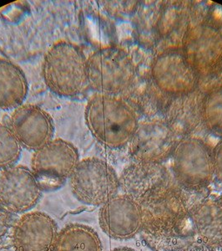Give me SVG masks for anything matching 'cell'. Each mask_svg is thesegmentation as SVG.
Masks as SVG:
<instances>
[{
	"label": "cell",
	"mask_w": 222,
	"mask_h": 251,
	"mask_svg": "<svg viewBox=\"0 0 222 251\" xmlns=\"http://www.w3.org/2000/svg\"><path fill=\"white\" fill-rule=\"evenodd\" d=\"M86 125L100 144L122 149L131 143L140 123L139 115L122 97L96 94L85 112Z\"/></svg>",
	"instance_id": "1"
},
{
	"label": "cell",
	"mask_w": 222,
	"mask_h": 251,
	"mask_svg": "<svg viewBox=\"0 0 222 251\" xmlns=\"http://www.w3.org/2000/svg\"><path fill=\"white\" fill-rule=\"evenodd\" d=\"M42 73L46 86L59 97H78L89 86L87 58L79 46L67 41L47 52Z\"/></svg>",
	"instance_id": "2"
},
{
	"label": "cell",
	"mask_w": 222,
	"mask_h": 251,
	"mask_svg": "<svg viewBox=\"0 0 222 251\" xmlns=\"http://www.w3.org/2000/svg\"><path fill=\"white\" fill-rule=\"evenodd\" d=\"M136 66L128 52L118 46H106L87 58L89 86L97 94L124 97L137 80Z\"/></svg>",
	"instance_id": "3"
},
{
	"label": "cell",
	"mask_w": 222,
	"mask_h": 251,
	"mask_svg": "<svg viewBox=\"0 0 222 251\" xmlns=\"http://www.w3.org/2000/svg\"><path fill=\"white\" fill-rule=\"evenodd\" d=\"M181 48L200 79L222 73V27L218 20L205 17L192 23Z\"/></svg>",
	"instance_id": "4"
},
{
	"label": "cell",
	"mask_w": 222,
	"mask_h": 251,
	"mask_svg": "<svg viewBox=\"0 0 222 251\" xmlns=\"http://www.w3.org/2000/svg\"><path fill=\"white\" fill-rule=\"evenodd\" d=\"M172 157L175 180L184 190L200 191L215 177L213 149L199 137L181 138Z\"/></svg>",
	"instance_id": "5"
},
{
	"label": "cell",
	"mask_w": 222,
	"mask_h": 251,
	"mask_svg": "<svg viewBox=\"0 0 222 251\" xmlns=\"http://www.w3.org/2000/svg\"><path fill=\"white\" fill-rule=\"evenodd\" d=\"M72 194L86 205L101 207L118 194L120 179L107 162L97 157L81 160L69 178Z\"/></svg>",
	"instance_id": "6"
},
{
	"label": "cell",
	"mask_w": 222,
	"mask_h": 251,
	"mask_svg": "<svg viewBox=\"0 0 222 251\" xmlns=\"http://www.w3.org/2000/svg\"><path fill=\"white\" fill-rule=\"evenodd\" d=\"M79 163L80 153L71 143L53 139L34 151L31 171L42 191H57L70 178Z\"/></svg>",
	"instance_id": "7"
},
{
	"label": "cell",
	"mask_w": 222,
	"mask_h": 251,
	"mask_svg": "<svg viewBox=\"0 0 222 251\" xmlns=\"http://www.w3.org/2000/svg\"><path fill=\"white\" fill-rule=\"evenodd\" d=\"M151 81L168 97L197 91L200 77L185 57L181 47L164 49L151 63Z\"/></svg>",
	"instance_id": "8"
},
{
	"label": "cell",
	"mask_w": 222,
	"mask_h": 251,
	"mask_svg": "<svg viewBox=\"0 0 222 251\" xmlns=\"http://www.w3.org/2000/svg\"><path fill=\"white\" fill-rule=\"evenodd\" d=\"M140 203L144 221L142 231L166 230L188 220L191 207L188 196L177 183Z\"/></svg>",
	"instance_id": "9"
},
{
	"label": "cell",
	"mask_w": 222,
	"mask_h": 251,
	"mask_svg": "<svg viewBox=\"0 0 222 251\" xmlns=\"http://www.w3.org/2000/svg\"><path fill=\"white\" fill-rule=\"evenodd\" d=\"M179 143L178 137L160 118L140 122L130 143L134 162L162 163L172 157Z\"/></svg>",
	"instance_id": "10"
},
{
	"label": "cell",
	"mask_w": 222,
	"mask_h": 251,
	"mask_svg": "<svg viewBox=\"0 0 222 251\" xmlns=\"http://www.w3.org/2000/svg\"><path fill=\"white\" fill-rule=\"evenodd\" d=\"M99 224L111 239H133L144 227L141 205L127 194H117L100 207Z\"/></svg>",
	"instance_id": "11"
},
{
	"label": "cell",
	"mask_w": 222,
	"mask_h": 251,
	"mask_svg": "<svg viewBox=\"0 0 222 251\" xmlns=\"http://www.w3.org/2000/svg\"><path fill=\"white\" fill-rule=\"evenodd\" d=\"M120 188L139 203L177 184L171 172L162 163L133 162L120 177Z\"/></svg>",
	"instance_id": "12"
},
{
	"label": "cell",
	"mask_w": 222,
	"mask_h": 251,
	"mask_svg": "<svg viewBox=\"0 0 222 251\" xmlns=\"http://www.w3.org/2000/svg\"><path fill=\"white\" fill-rule=\"evenodd\" d=\"M43 191L31 169L16 165L0 174V203L14 214H25L37 205Z\"/></svg>",
	"instance_id": "13"
},
{
	"label": "cell",
	"mask_w": 222,
	"mask_h": 251,
	"mask_svg": "<svg viewBox=\"0 0 222 251\" xmlns=\"http://www.w3.org/2000/svg\"><path fill=\"white\" fill-rule=\"evenodd\" d=\"M9 127L23 149L35 151L53 140L54 123L51 116L33 104L15 109Z\"/></svg>",
	"instance_id": "14"
},
{
	"label": "cell",
	"mask_w": 222,
	"mask_h": 251,
	"mask_svg": "<svg viewBox=\"0 0 222 251\" xmlns=\"http://www.w3.org/2000/svg\"><path fill=\"white\" fill-rule=\"evenodd\" d=\"M57 224L44 212H28L15 221L11 243L15 251H54Z\"/></svg>",
	"instance_id": "15"
},
{
	"label": "cell",
	"mask_w": 222,
	"mask_h": 251,
	"mask_svg": "<svg viewBox=\"0 0 222 251\" xmlns=\"http://www.w3.org/2000/svg\"><path fill=\"white\" fill-rule=\"evenodd\" d=\"M189 220L197 241L202 246L222 248V200L207 198L191 204Z\"/></svg>",
	"instance_id": "16"
},
{
	"label": "cell",
	"mask_w": 222,
	"mask_h": 251,
	"mask_svg": "<svg viewBox=\"0 0 222 251\" xmlns=\"http://www.w3.org/2000/svg\"><path fill=\"white\" fill-rule=\"evenodd\" d=\"M203 96L197 89L189 94L169 98L161 119L177 137H190L202 124Z\"/></svg>",
	"instance_id": "17"
},
{
	"label": "cell",
	"mask_w": 222,
	"mask_h": 251,
	"mask_svg": "<svg viewBox=\"0 0 222 251\" xmlns=\"http://www.w3.org/2000/svg\"><path fill=\"white\" fill-rule=\"evenodd\" d=\"M193 9L185 1H166L160 3L159 10V46L162 50L181 47L185 34L191 28Z\"/></svg>",
	"instance_id": "18"
},
{
	"label": "cell",
	"mask_w": 222,
	"mask_h": 251,
	"mask_svg": "<svg viewBox=\"0 0 222 251\" xmlns=\"http://www.w3.org/2000/svg\"><path fill=\"white\" fill-rule=\"evenodd\" d=\"M28 92V80L22 69L0 58V110L10 111L22 106Z\"/></svg>",
	"instance_id": "19"
},
{
	"label": "cell",
	"mask_w": 222,
	"mask_h": 251,
	"mask_svg": "<svg viewBox=\"0 0 222 251\" xmlns=\"http://www.w3.org/2000/svg\"><path fill=\"white\" fill-rule=\"evenodd\" d=\"M143 240L154 251H185L198 244L190 220L175 228L157 232H141Z\"/></svg>",
	"instance_id": "20"
},
{
	"label": "cell",
	"mask_w": 222,
	"mask_h": 251,
	"mask_svg": "<svg viewBox=\"0 0 222 251\" xmlns=\"http://www.w3.org/2000/svg\"><path fill=\"white\" fill-rule=\"evenodd\" d=\"M54 251H103L102 242L91 227L69 224L59 232Z\"/></svg>",
	"instance_id": "21"
},
{
	"label": "cell",
	"mask_w": 222,
	"mask_h": 251,
	"mask_svg": "<svg viewBox=\"0 0 222 251\" xmlns=\"http://www.w3.org/2000/svg\"><path fill=\"white\" fill-rule=\"evenodd\" d=\"M122 97L133 106L137 114L140 113L148 119H154L158 115L162 117L165 106L171 97L159 91L151 81L136 92L131 90Z\"/></svg>",
	"instance_id": "22"
},
{
	"label": "cell",
	"mask_w": 222,
	"mask_h": 251,
	"mask_svg": "<svg viewBox=\"0 0 222 251\" xmlns=\"http://www.w3.org/2000/svg\"><path fill=\"white\" fill-rule=\"evenodd\" d=\"M159 10L160 3L147 2L140 3L134 16L135 37L140 45L153 49L159 46Z\"/></svg>",
	"instance_id": "23"
},
{
	"label": "cell",
	"mask_w": 222,
	"mask_h": 251,
	"mask_svg": "<svg viewBox=\"0 0 222 251\" xmlns=\"http://www.w3.org/2000/svg\"><path fill=\"white\" fill-rule=\"evenodd\" d=\"M202 124L207 131L222 138V87H215L203 96Z\"/></svg>",
	"instance_id": "24"
},
{
	"label": "cell",
	"mask_w": 222,
	"mask_h": 251,
	"mask_svg": "<svg viewBox=\"0 0 222 251\" xmlns=\"http://www.w3.org/2000/svg\"><path fill=\"white\" fill-rule=\"evenodd\" d=\"M22 149L9 126L0 124V171L16 166Z\"/></svg>",
	"instance_id": "25"
},
{
	"label": "cell",
	"mask_w": 222,
	"mask_h": 251,
	"mask_svg": "<svg viewBox=\"0 0 222 251\" xmlns=\"http://www.w3.org/2000/svg\"><path fill=\"white\" fill-rule=\"evenodd\" d=\"M102 3L109 15L119 19L135 15L140 4L138 1H105Z\"/></svg>",
	"instance_id": "26"
},
{
	"label": "cell",
	"mask_w": 222,
	"mask_h": 251,
	"mask_svg": "<svg viewBox=\"0 0 222 251\" xmlns=\"http://www.w3.org/2000/svg\"><path fill=\"white\" fill-rule=\"evenodd\" d=\"M15 214H12L9 210H7L1 203H0V242L3 240L9 230L13 228L15 225Z\"/></svg>",
	"instance_id": "27"
},
{
	"label": "cell",
	"mask_w": 222,
	"mask_h": 251,
	"mask_svg": "<svg viewBox=\"0 0 222 251\" xmlns=\"http://www.w3.org/2000/svg\"><path fill=\"white\" fill-rule=\"evenodd\" d=\"M214 176L222 184V140L213 149Z\"/></svg>",
	"instance_id": "28"
},
{
	"label": "cell",
	"mask_w": 222,
	"mask_h": 251,
	"mask_svg": "<svg viewBox=\"0 0 222 251\" xmlns=\"http://www.w3.org/2000/svg\"><path fill=\"white\" fill-rule=\"evenodd\" d=\"M185 251H216V250L208 248V247H205V246H202L201 244L198 243L197 245H195L191 248Z\"/></svg>",
	"instance_id": "29"
},
{
	"label": "cell",
	"mask_w": 222,
	"mask_h": 251,
	"mask_svg": "<svg viewBox=\"0 0 222 251\" xmlns=\"http://www.w3.org/2000/svg\"><path fill=\"white\" fill-rule=\"evenodd\" d=\"M111 251H136L133 249L128 248V247H121V248H116L112 250Z\"/></svg>",
	"instance_id": "30"
}]
</instances>
